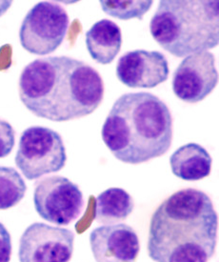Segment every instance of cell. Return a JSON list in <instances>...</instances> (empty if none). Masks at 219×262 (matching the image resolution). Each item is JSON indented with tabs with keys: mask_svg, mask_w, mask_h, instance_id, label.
Returning <instances> with one entry per match:
<instances>
[{
	"mask_svg": "<svg viewBox=\"0 0 219 262\" xmlns=\"http://www.w3.org/2000/svg\"><path fill=\"white\" fill-rule=\"evenodd\" d=\"M18 91L21 102L34 116L63 122L93 114L102 102L104 82L87 63L50 56L28 64Z\"/></svg>",
	"mask_w": 219,
	"mask_h": 262,
	"instance_id": "obj_1",
	"label": "cell"
},
{
	"mask_svg": "<svg viewBox=\"0 0 219 262\" xmlns=\"http://www.w3.org/2000/svg\"><path fill=\"white\" fill-rule=\"evenodd\" d=\"M217 227L207 193L192 188L178 191L151 216L149 256L155 262H208L215 252Z\"/></svg>",
	"mask_w": 219,
	"mask_h": 262,
	"instance_id": "obj_2",
	"label": "cell"
},
{
	"mask_svg": "<svg viewBox=\"0 0 219 262\" xmlns=\"http://www.w3.org/2000/svg\"><path fill=\"white\" fill-rule=\"evenodd\" d=\"M101 136L118 160L134 165L147 162L163 156L171 147V112L150 93L125 94L110 111Z\"/></svg>",
	"mask_w": 219,
	"mask_h": 262,
	"instance_id": "obj_3",
	"label": "cell"
},
{
	"mask_svg": "<svg viewBox=\"0 0 219 262\" xmlns=\"http://www.w3.org/2000/svg\"><path fill=\"white\" fill-rule=\"evenodd\" d=\"M150 32L162 48L178 57L214 48L219 42V1L161 0Z\"/></svg>",
	"mask_w": 219,
	"mask_h": 262,
	"instance_id": "obj_4",
	"label": "cell"
},
{
	"mask_svg": "<svg viewBox=\"0 0 219 262\" xmlns=\"http://www.w3.org/2000/svg\"><path fill=\"white\" fill-rule=\"evenodd\" d=\"M67 160L66 149L58 133L41 126H33L21 135L15 164L29 180L59 172Z\"/></svg>",
	"mask_w": 219,
	"mask_h": 262,
	"instance_id": "obj_5",
	"label": "cell"
},
{
	"mask_svg": "<svg viewBox=\"0 0 219 262\" xmlns=\"http://www.w3.org/2000/svg\"><path fill=\"white\" fill-rule=\"evenodd\" d=\"M69 16L57 3L42 1L26 14L19 30L21 46L33 55L54 53L67 34Z\"/></svg>",
	"mask_w": 219,
	"mask_h": 262,
	"instance_id": "obj_6",
	"label": "cell"
},
{
	"mask_svg": "<svg viewBox=\"0 0 219 262\" xmlns=\"http://www.w3.org/2000/svg\"><path fill=\"white\" fill-rule=\"evenodd\" d=\"M34 208L44 221L69 225L76 221L84 207L79 187L67 178L54 176L39 180L34 188Z\"/></svg>",
	"mask_w": 219,
	"mask_h": 262,
	"instance_id": "obj_7",
	"label": "cell"
},
{
	"mask_svg": "<svg viewBox=\"0 0 219 262\" xmlns=\"http://www.w3.org/2000/svg\"><path fill=\"white\" fill-rule=\"evenodd\" d=\"M74 242L73 231L36 222L21 235L18 258L20 262H69Z\"/></svg>",
	"mask_w": 219,
	"mask_h": 262,
	"instance_id": "obj_8",
	"label": "cell"
},
{
	"mask_svg": "<svg viewBox=\"0 0 219 262\" xmlns=\"http://www.w3.org/2000/svg\"><path fill=\"white\" fill-rule=\"evenodd\" d=\"M218 83L214 56L210 52L188 55L172 76V91L181 100L198 103L208 97Z\"/></svg>",
	"mask_w": 219,
	"mask_h": 262,
	"instance_id": "obj_9",
	"label": "cell"
},
{
	"mask_svg": "<svg viewBox=\"0 0 219 262\" xmlns=\"http://www.w3.org/2000/svg\"><path fill=\"white\" fill-rule=\"evenodd\" d=\"M169 72L168 60L158 51L128 52L117 62V78L134 89L155 88L168 79Z\"/></svg>",
	"mask_w": 219,
	"mask_h": 262,
	"instance_id": "obj_10",
	"label": "cell"
},
{
	"mask_svg": "<svg viewBox=\"0 0 219 262\" xmlns=\"http://www.w3.org/2000/svg\"><path fill=\"white\" fill-rule=\"evenodd\" d=\"M90 245L96 262H136L140 252L136 231L122 223L94 229Z\"/></svg>",
	"mask_w": 219,
	"mask_h": 262,
	"instance_id": "obj_11",
	"label": "cell"
},
{
	"mask_svg": "<svg viewBox=\"0 0 219 262\" xmlns=\"http://www.w3.org/2000/svg\"><path fill=\"white\" fill-rule=\"evenodd\" d=\"M86 47L96 62L107 65L113 62L122 45L121 30L117 23L102 19L95 23L86 33Z\"/></svg>",
	"mask_w": 219,
	"mask_h": 262,
	"instance_id": "obj_12",
	"label": "cell"
},
{
	"mask_svg": "<svg viewBox=\"0 0 219 262\" xmlns=\"http://www.w3.org/2000/svg\"><path fill=\"white\" fill-rule=\"evenodd\" d=\"M212 162L210 154L198 143L181 146L170 158L172 173L186 181H196L209 177Z\"/></svg>",
	"mask_w": 219,
	"mask_h": 262,
	"instance_id": "obj_13",
	"label": "cell"
},
{
	"mask_svg": "<svg viewBox=\"0 0 219 262\" xmlns=\"http://www.w3.org/2000/svg\"><path fill=\"white\" fill-rule=\"evenodd\" d=\"M134 208V200L127 191L110 188L96 198V221L101 224H117L127 220Z\"/></svg>",
	"mask_w": 219,
	"mask_h": 262,
	"instance_id": "obj_14",
	"label": "cell"
},
{
	"mask_svg": "<svg viewBox=\"0 0 219 262\" xmlns=\"http://www.w3.org/2000/svg\"><path fill=\"white\" fill-rule=\"evenodd\" d=\"M27 191L25 181L12 167L0 166V210L17 205Z\"/></svg>",
	"mask_w": 219,
	"mask_h": 262,
	"instance_id": "obj_15",
	"label": "cell"
},
{
	"mask_svg": "<svg viewBox=\"0 0 219 262\" xmlns=\"http://www.w3.org/2000/svg\"><path fill=\"white\" fill-rule=\"evenodd\" d=\"M100 6L105 14L117 17L121 20H129L133 18L142 19L152 5L151 0H135V1H112L101 0Z\"/></svg>",
	"mask_w": 219,
	"mask_h": 262,
	"instance_id": "obj_16",
	"label": "cell"
},
{
	"mask_svg": "<svg viewBox=\"0 0 219 262\" xmlns=\"http://www.w3.org/2000/svg\"><path fill=\"white\" fill-rule=\"evenodd\" d=\"M14 146V128L7 121L0 119V159L8 157Z\"/></svg>",
	"mask_w": 219,
	"mask_h": 262,
	"instance_id": "obj_17",
	"label": "cell"
},
{
	"mask_svg": "<svg viewBox=\"0 0 219 262\" xmlns=\"http://www.w3.org/2000/svg\"><path fill=\"white\" fill-rule=\"evenodd\" d=\"M12 256V239L6 227L0 222V262H10Z\"/></svg>",
	"mask_w": 219,
	"mask_h": 262,
	"instance_id": "obj_18",
	"label": "cell"
},
{
	"mask_svg": "<svg viewBox=\"0 0 219 262\" xmlns=\"http://www.w3.org/2000/svg\"><path fill=\"white\" fill-rule=\"evenodd\" d=\"M12 3H13V1H8V0L7 1L6 0L0 1V16L6 14L9 8L12 6Z\"/></svg>",
	"mask_w": 219,
	"mask_h": 262,
	"instance_id": "obj_19",
	"label": "cell"
}]
</instances>
